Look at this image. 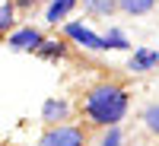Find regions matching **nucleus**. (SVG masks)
I'll use <instances>...</instances> for the list:
<instances>
[{"label": "nucleus", "mask_w": 159, "mask_h": 146, "mask_svg": "<svg viewBox=\"0 0 159 146\" xmlns=\"http://www.w3.org/2000/svg\"><path fill=\"white\" fill-rule=\"evenodd\" d=\"M127 105H130V92L121 83H115V79H99V83H92L83 95H80V102H76L80 124L86 130L115 127L127 114Z\"/></svg>", "instance_id": "obj_1"}, {"label": "nucleus", "mask_w": 159, "mask_h": 146, "mask_svg": "<svg viewBox=\"0 0 159 146\" xmlns=\"http://www.w3.org/2000/svg\"><path fill=\"white\" fill-rule=\"evenodd\" d=\"M86 143H89V130L83 124H51L45 127L35 146H86Z\"/></svg>", "instance_id": "obj_2"}, {"label": "nucleus", "mask_w": 159, "mask_h": 146, "mask_svg": "<svg viewBox=\"0 0 159 146\" xmlns=\"http://www.w3.org/2000/svg\"><path fill=\"white\" fill-rule=\"evenodd\" d=\"M156 7V0H118V10L127 13V16H147Z\"/></svg>", "instance_id": "obj_3"}, {"label": "nucleus", "mask_w": 159, "mask_h": 146, "mask_svg": "<svg viewBox=\"0 0 159 146\" xmlns=\"http://www.w3.org/2000/svg\"><path fill=\"white\" fill-rule=\"evenodd\" d=\"M83 7L92 16H108V13L118 10V0H83Z\"/></svg>", "instance_id": "obj_4"}, {"label": "nucleus", "mask_w": 159, "mask_h": 146, "mask_svg": "<svg viewBox=\"0 0 159 146\" xmlns=\"http://www.w3.org/2000/svg\"><path fill=\"white\" fill-rule=\"evenodd\" d=\"M38 45H42V35L35 29H25V32H19L13 38V48H38Z\"/></svg>", "instance_id": "obj_5"}, {"label": "nucleus", "mask_w": 159, "mask_h": 146, "mask_svg": "<svg viewBox=\"0 0 159 146\" xmlns=\"http://www.w3.org/2000/svg\"><path fill=\"white\" fill-rule=\"evenodd\" d=\"M143 124H147L150 134H156V137H159V105H150V108L143 111Z\"/></svg>", "instance_id": "obj_6"}, {"label": "nucleus", "mask_w": 159, "mask_h": 146, "mask_svg": "<svg viewBox=\"0 0 159 146\" xmlns=\"http://www.w3.org/2000/svg\"><path fill=\"white\" fill-rule=\"evenodd\" d=\"M10 7H13V10L29 13V10H35V7H38V0H10Z\"/></svg>", "instance_id": "obj_7"}]
</instances>
